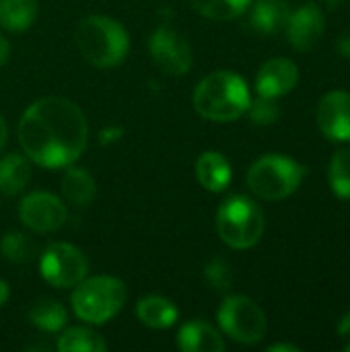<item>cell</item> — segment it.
Masks as SVG:
<instances>
[{"label": "cell", "mask_w": 350, "mask_h": 352, "mask_svg": "<svg viewBox=\"0 0 350 352\" xmlns=\"http://www.w3.org/2000/svg\"><path fill=\"white\" fill-rule=\"evenodd\" d=\"M4 144H6V124H4V118L0 116V151Z\"/></svg>", "instance_id": "34"}, {"label": "cell", "mask_w": 350, "mask_h": 352, "mask_svg": "<svg viewBox=\"0 0 350 352\" xmlns=\"http://www.w3.org/2000/svg\"><path fill=\"white\" fill-rule=\"evenodd\" d=\"M177 349L184 352H223L225 342L217 328L206 322L194 320L179 328Z\"/></svg>", "instance_id": "14"}, {"label": "cell", "mask_w": 350, "mask_h": 352, "mask_svg": "<svg viewBox=\"0 0 350 352\" xmlns=\"http://www.w3.org/2000/svg\"><path fill=\"white\" fill-rule=\"evenodd\" d=\"M347 352H350V342H349V344H347Z\"/></svg>", "instance_id": "36"}, {"label": "cell", "mask_w": 350, "mask_h": 352, "mask_svg": "<svg viewBox=\"0 0 350 352\" xmlns=\"http://www.w3.org/2000/svg\"><path fill=\"white\" fill-rule=\"evenodd\" d=\"M149 52L155 64L171 76L188 74L192 68V47L188 39L169 25L155 29L149 39Z\"/></svg>", "instance_id": "9"}, {"label": "cell", "mask_w": 350, "mask_h": 352, "mask_svg": "<svg viewBox=\"0 0 350 352\" xmlns=\"http://www.w3.org/2000/svg\"><path fill=\"white\" fill-rule=\"evenodd\" d=\"M336 334L338 336H349L350 334V309L342 316V320L338 322V326H336Z\"/></svg>", "instance_id": "30"}, {"label": "cell", "mask_w": 350, "mask_h": 352, "mask_svg": "<svg viewBox=\"0 0 350 352\" xmlns=\"http://www.w3.org/2000/svg\"><path fill=\"white\" fill-rule=\"evenodd\" d=\"M37 0H0V27L8 31H25L37 19Z\"/></svg>", "instance_id": "20"}, {"label": "cell", "mask_w": 350, "mask_h": 352, "mask_svg": "<svg viewBox=\"0 0 350 352\" xmlns=\"http://www.w3.org/2000/svg\"><path fill=\"white\" fill-rule=\"evenodd\" d=\"M31 179V163L19 153L0 159V192L6 196L21 194Z\"/></svg>", "instance_id": "18"}, {"label": "cell", "mask_w": 350, "mask_h": 352, "mask_svg": "<svg viewBox=\"0 0 350 352\" xmlns=\"http://www.w3.org/2000/svg\"><path fill=\"white\" fill-rule=\"evenodd\" d=\"M190 6L206 19L231 21L248 10L252 0H188Z\"/></svg>", "instance_id": "23"}, {"label": "cell", "mask_w": 350, "mask_h": 352, "mask_svg": "<svg viewBox=\"0 0 350 352\" xmlns=\"http://www.w3.org/2000/svg\"><path fill=\"white\" fill-rule=\"evenodd\" d=\"M204 278L206 283L215 289V291H229L233 287V268L227 260L223 258H215L208 262V266L204 268Z\"/></svg>", "instance_id": "26"}, {"label": "cell", "mask_w": 350, "mask_h": 352, "mask_svg": "<svg viewBox=\"0 0 350 352\" xmlns=\"http://www.w3.org/2000/svg\"><path fill=\"white\" fill-rule=\"evenodd\" d=\"M74 41L87 62L99 68H113L122 64L130 50L126 29L101 14L85 16L74 27Z\"/></svg>", "instance_id": "3"}, {"label": "cell", "mask_w": 350, "mask_h": 352, "mask_svg": "<svg viewBox=\"0 0 350 352\" xmlns=\"http://www.w3.org/2000/svg\"><path fill=\"white\" fill-rule=\"evenodd\" d=\"M231 175L229 161L217 151H206L196 161V179L208 192H223L231 184Z\"/></svg>", "instance_id": "15"}, {"label": "cell", "mask_w": 350, "mask_h": 352, "mask_svg": "<svg viewBox=\"0 0 350 352\" xmlns=\"http://www.w3.org/2000/svg\"><path fill=\"white\" fill-rule=\"evenodd\" d=\"M8 56H10V43L6 41V37H4V35H0V66H4V64H6Z\"/></svg>", "instance_id": "31"}, {"label": "cell", "mask_w": 350, "mask_h": 352, "mask_svg": "<svg viewBox=\"0 0 350 352\" xmlns=\"http://www.w3.org/2000/svg\"><path fill=\"white\" fill-rule=\"evenodd\" d=\"M301 349L295 344H272L268 346V352H299Z\"/></svg>", "instance_id": "32"}, {"label": "cell", "mask_w": 350, "mask_h": 352, "mask_svg": "<svg viewBox=\"0 0 350 352\" xmlns=\"http://www.w3.org/2000/svg\"><path fill=\"white\" fill-rule=\"evenodd\" d=\"M136 316L138 320L155 330H165L171 328L177 322V307L173 305V301L159 297V295H151V297H142L136 305Z\"/></svg>", "instance_id": "17"}, {"label": "cell", "mask_w": 350, "mask_h": 352, "mask_svg": "<svg viewBox=\"0 0 350 352\" xmlns=\"http://www.w3.org/2000/svg\"><path fill=\"white\" fill-rule=\"evenodd\" d=\"M29 322L43 332H60L68 324V314L62 303L41 299L29 309Z\"/></svg>", "instance_id": "21"}, {"label": "cell", "mask_w": 350, "mask_h": 352, "mask_svg": "<svg viewBox=\"0 0 350 352\" xmlns=\"http://www.w3.org/2000/svg\"><path fill=\"white\" fill-rule=\"evenodd\" d=\"M60 352H105V340L89 328H68L58 338Z\"/></svg>", "instance_id": "22"}, {"label": "cell", "mask_w": 350, "mask_h": 352, "mask_svg": "<svg viewBox=\"0 0 350 352\" xmlns=\"http://www.w3.org/2000/svg\"><path fill=\"white\" fill-rule=\"evenodd\" d=\"M39 270L52 287L70 289L87 278L89 262L78 248L70 243H52L41 254Z\"/></svg>", "instance_id": "8"}, {"label": "cell", "mask_w": 350, "mask_h": 352, "mask_svg": "<svg viewBox=\"0 0 350 352\" xmlns=\"http://www.w3.org/2000/svg\"><path fill=\"white\" fill-rule=\"evenodd\" d=\"M219 326L221 330L241 344H256L266 336L268 324L260 305L243 295L227 297L219 307Z\"/></svg>", "instance_id": "7"}, {"label": "cell", "mask_w": 350, "mask_h": 352, "mask_svg": "<svg viewBox=\"0 0 350 352\" xmlns=\"http://www.w3.org/2000/svg\"><path fill=\"white\" fill-rule=\"evenodd\" d=\"M299 80L297 64L287 58H272L258 70L256 76V91L262 97L278 99L295 89Z\"/></svg>", "instance_id": "13"}, {"label": "cell", "mask_w": 350, "mask_h": 352, "mask_svg": "<svg viewBox=\"0 0 350 352\" xmlns=\"http://www.w3.org/2000/svg\"><path fill=\"white\" fill-rule=\"evenodd\" d=\"M336 50H338V54H340V56H344L347 60H350V31H344V33L338 37V41H336Z\"/></svg>", "instance_id": "29"}, {"label": "cell", "mask_w": 350, "mask_h": 352, "mask_svg": "<svg viewBox=\"0 0 350 352\" xmlns=\"http://www.w3.org/2000/svg\"><path fill=\"white\" fill-rule=\"evenodd\" d=\"M0 254L14 264H27L37 258V243L29 235L12 231L0 239Z\"/></svg>", "instance_id": "24"}, {"label": "cell", "mask_w": 350, "mask_h": 352, "mask_svg": "<svg viewBox=\"0 0 350 352\" xmlns=\"http://www.w3.org/2000/svg\"><path fill=\"white\" fill-rule=\"evenodd\" d=\"M89 126L80 107L64 97H43L27 107L19 122L23 153L41 167L62 169L80 159Z\"/></svg>", "instance_id": "1"}, {"label": "cell", "mask_w": 350, "mask_h": 352, "mask_svg": "<svg viewBox=\"0 0 350 352\" xmlns=\"http://www.w3.org/2000/svg\"><path fill=\"white\" fill-rule=\"evenodd\" d=\"M328 179L332 192L342 198L350 200V148H342L334 153L330 167H328Z\"/></svg>", "instance_id": "25"}, {"label": "cell", "mask_w": 350, "mask_h": 352, "mask_svg": "<svg viewBox=\"0 0 350 352\" xmlns=\"http://www.w3.org/2000/svg\"><path fill=\"white\" fill-rule=\"evenodd\" d=\"M245 80L231 70H217L202 78L194 91V109L210 122H233L250 107Z\"/></svg>", "instance_id": "2"}, {"label": "cell", "mask_w": 350, "mask_h": 352, "mask_svg": "<svg viewBox=\"0 0 350 352\" xmlns=\"http://www.w3.org/2000/svg\"><path fill=\"white\" fill-rule=\"evenodd\" d=\"M128 291L120 278L93 276L83 278L72 293V309L78 320L101 326L109 322L126 303Z\"/></svg>", "instance_id": "4"}, {"label": "cell", "mask_w": 350, "mask_h": 352, "mask_svg": "<svg viewBox=\"0 0 350 352\" xmlns=\"http://www.w3.org/2000/svg\"><path fill=\"white\" fill-rule=\"evenodd\" d=\"M324 2H328V4H338V2H342V0H324Z\"/></svg>", "instance_id": "35"}, {"label": "cell", "mask_w": 350, "mask_h": 352, "mask_svg": "<svg viewBox=\"0 0 350 352\" xmlns=\"http://www.w3.org/2000/svg\"><path fill=\"white\" fill-rule=\"evenodd\" d=\"M307 169L283 155H264L248 171L250 190L262 200H285L297 192Z\"/></svg>", "instance_id": "6"}, {"label": "cell", "mask_w": 350, "mask_h": 352, "mask_svg": "<svg viewBox=\"0 0 350 352\" xmlns=\"http://www.w3.org/2000/svg\"><path fill=\"white\" fill-rule=\"evenodd\" d=\"M245 113H250V120L256 126H270L281 118V107L274 99L260 95L256 101H250V107Z\"/></svg>", "instance_id": "27"}, {"label": "cell", "mask_w": 350, "mask_h": 352, "mask_svg": "<svg viewBox=\"0 0 350 352\" xmlns=\"http://www.w3.org/2000/svg\"><path fill=\"white\" fill-rule=\"evenodd\" d=\"M318 126L334 142L350 140V93L330 91L318 105Z\"/></svg>", "instance_id": "12"}, {"label": "cell", "mask_w": 350, "mask_h": 352, "mask_svg": "<svg viewBox=\"0 0 350 352\" xmlns=\"http://www.w3.org/2000/svg\"><path fill=\"white\" fill-rule=\"evenodd\" d=\"M285 31H287L289 43L295 50L307 52L316 47L320 37L326 31V19H324L322 8L316 2H305L303 6H299L297 10L289 14Z\"/></svg>", "instance_id": "11"}, {"label": "cell", "mask_w": 350, "mask_h": 352, "mask_svg": "<svg viewBox=\"0 0 350 352\" xmlns=\"http://www.w3.org/2000/svg\"><path fill=\"white\" fill-rule=\"evenodd\" d=\"M264 212L248 196H229L217 210L219 237L233 250H250L264 235Z\"/></svg>", "instance_id": "5"}, {"label": "cell", "mask_w": 350, "mask_h": 352, "mask_svg": "<svg viewBox=\"0 0 350 352\" xmlns=\"http://www.w3.org/2000/svg\"><path fill=\"white\" fill-rule=\"evenodd\" d=\"M8 295H10V291H8V285L4 283V280H0V307L8 301Z\"/></svg>", "instance_id": "33"}, {"label": "cell", "mask_w": 350, "mask_h": 352, "mask_svg": "<svg viewBox=\"0 0 350 352\" xmlns=\"http://www.w3.org/2000/svg\"><path fill=\"white\" fill-rule=\"evenodd\" d=\"M122 134H124V130H122V128H116V126H111V128H105V130L101 132V136H99V142H101V144H111V142H118V140L122 138Z\"/></svg>", "instance_id": "28"}, {"label": "cell", "mask_w": 350, "mask_h": 352, "mask_svg": "<svg viewBox=\"0 0 350 352\" xmlns=\"http://www.w3.org/2000/svg\"><path fill=\"white\" fill-rule=\"evenodd\" d=\"M66 204L50 192H33L23 198L19 217L25 227L35 233L58 231L66 223Z\"/></svg>", "instance_id": "10"}, {"label": "cell", "mask_w": 350, "mask_h": 352, "mask_svg": "<svg viewBox=\"0 0 350 352\" xmlns=\"http://www.w3.org/2000/svg\"><path fill=\"white\" fill-rule=\"evenodd\" d=\"M291 10L285 0H258L252 8L250 23L260 33H276L285 29Z\"/></svg>", "instance_id": "19"}, {"label": "cell", "mask_w": 350, "mask_h": 352, "mask_svg": "<svg viewBox=\"0 0 350 352\" xmlns=\"http://www.w3.org/2000/svg\"><path fill=\"white\" fill-rule=\"evenodd\" d=\"M60 188H62L64 200L76 208H87L97 196V186H95L93 175L87 169H78V167H70V165L66 167V171L62 175Z\"/></svg>", "instance_id": "16"}]
</instances>
